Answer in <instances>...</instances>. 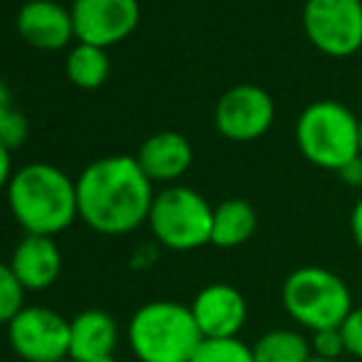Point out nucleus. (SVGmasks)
I'll return each mask as SVG.
<instances>
[{"mask_svg": "<svg viewBox=\"0 0 362 362\" xmlns=\"http://www.w3.org/2000/svg\"><path fill=\"white\" fill-rule=\"evenodd\" d=\"M310 362H340V360H318V358H313Z\"/></svg>", "mask_w": 362, "mask_h": 362, "instance_id": "obj_29", "label": "nucleus"}, {"mask_svg": "<svg viewBox=\"0 0 362 362\" xmlns=\"http://www.w3.org/2000/svg\"><path fill=\"white\" fill-rule=\"evenodd\" d=\"M257 227L259 215L252 202L242 200V197H232V200H224L222 205L215 207L210 244L219 249H237L254 237Z\"/></svg>", "mask_w": 362, "mask_h": 362, "instance_id": "obj_16", "label": "nucleus"}, {"mask_svg": "<svg viewBox=\"0 0 362 362\" xmlns=\"http://www.w3.org/2000/svg\"><path fill=\"white\" fill-rule=\"evenodd\" d=\"M303 30L313 47L330 57H350L362 47L360 0H305Z\"/></svg>", "mask_w": 362, "mask_h": 362, "instance_id": "obj_7", "label": "nucleus"}, {"mask_svg": "<svg viewBox=\"0 0 362 362\" xmlns=\"http://www.w3.org/2000/svg\"><path fill=\"white\" fill-rule=\"evenodd\" d=\"M281 303L291 318L310 333L340 328L355 308L348 284L335 272L313 264L288 274L281 286Z\"/></svg>", "mask_w": 362, "mask_h": 362, "instance_id": "obj_5", "label": "nucleus"}, {"mask_svg": "<svg viewBox=\"0 0 362 362\" xmlns=\"http://www.w3.org/2000/svg\"><path fill=\"white\" fill-rule=\"evenodd\" d=\"M190 362H254V353L252 345L239 338L202 340Z\"/></svg>", "mask_w": 362, "mask_h": 362, "instance_id": "obj_19", "label": "nucleus"}, {"mask_svg": "<svg viewBox=\"0 0 362 362\" xmlns=\"http://www.w3.org/2000/svg\"><path fill=\"white\" fill-rule=\"evenodd\" d=\"M8 205L25 232L42 237H54L79 217L76 182L49 163H30L15 173Z\"/></svg>", "mask_w": 362, "mask_h": 362, "instance_id": "obj_2", "label": "nucleus"}, {"mask_svg": "<svg viewBox=\"0 0 362 362\" xmlns=\"http://www.w3.org/2000/svg\"><path fill=\"white\" fill-rule=\"evenodd\" d=\"M276 106L267 89L257 84H237L219 96L215 106V129L234 144L257 141L272 129Z\"/></svg>", "mask_w": 362, "mask_h": 362, "instance_id": "obj_8", "label": "nucleus"}, {"mask_svg": "<svg viewBox=\"0 0 362 362\" xmlns=\"http://www.w3.org/2000/svg\"><path fill=\"white\" fill-rule=\"evenodd\" d=\"M360 156H362V119H360Z\"/></svg>", "mask_w": 362, "mask_h": 362, "instance_id": "obj_28", "label": "nucleus"}, {"mask_svg": "<svg viewBox=\"0 0 362 362\" xmlns=\"http://www.w3.org/2000/svg\"><path fill=\"white\" fill-rule=\"evenodd\" d=\"M10 269L20 279L25 291H45L57 281L59 269H62V254L52 237L25 234L23 242L15 247Z\"/></svg>", "mask_w": 362, "mask_h": 362, "instance_id": "obj_13", "label": "nucleus"}, {"mask_svg": "<svg viewBox=\"0 0 362 362\" xmlns=\"http://www.w3.org/2000/svg\"><path fill=\"white\" fill-rule=\"evenodd\" d=\"M59 362H74V360H69V358H67V360H59Z\"/></svg>", "mask_w": 362, "mask_h": 362, "instance_id": "obj_30", "label": "nucleus"}, {"mask_svg": "<svg viewBox=\"0 0 362 362\" xmlns=\"http://www.w3.org/2000/svg\"><path fill=\"white\" fill-rule=\"evenodd\" d=\"M74 37L94 47H111L126 40L141 20L139 0H74L72 8Z\"/></svg>", "mask_w": 362, "mask_h": 362, "instance_id": "obj_10", "label": "nucleus"}, {"mask_svg": "<svg viewBox=\"0 0 362 362\" xmlns=\"http://www.w3.org/2000/svg\"><path fill=\"white\" fill-rule=\"evenodd\" d=\"M338 175H340V180L348 182V185H353V187L362 185V156H358L355 160H350L345 168H340Z\"/></svg>", "mask_w": 362, "mask_h": 362, "instance_id": "obj_24", "label": "nucleus"}, {"mask_svg": "<svg viewBox=\"0 0 362 362\" xmlns=\"http://www.w3.org/2000/svg\"><path fill=\"white\" fill-rule=\"evenodd\" d=\"M310 350L318 360H340L345 353V340L340 328H325L318 333H310Z\"/></svg>", "mask_w": 362, "mask_h": 362, "instance_id": "obj_21", "label": "nucleus"}, {"mask_svg": "<svg viewBox=\"0 0 362 362\" xmlns=\"http://www.w3.org/2000/svg\"><path fill=\"white\" fill-rule=\"evenodd\" d=\"M23 300H25V286L15 276L10 264H0V323L8 325L25 308Z\"/></svg>", "mask_w": 362, "mask_h": 362, "instance_id": "obj_20", "label": "nucleus"}, {"mask_svg": "<svg viewBox=\"0 0 362 362\" xmlns=\"http://www.w3.org/2000/svg\"><path fill=\"white\" fill-rule=\"evenodd\" d=\"M67 76L79 89H96L111 74V59L106 49L94 47V45L79 42L72 52L67 54Z\"/></svg>", "mask_w": 362, "mask_h": 362, "instance_id": "obj_18", "label": "nucleus"}, {"mask_svg": "<svg viewBox=\"0 0 362 362\" xmlns=\"http://www.w3.org/2000/svg\"><path fill=\"white\" fill-rule=\"evenodd\" d=\"M136 160L151 182H173L192 165V146L182 134L160 131L141 146Z\"/></svg>", "mask_w": 362, "mask_h": 362, "instance_id": "obj_14", "label": "nucleus"}, {"mask_svg": "<svg viewBox=\"0 0 362 362\" xmlns=\"http://www.w3.org/2000/svg\"><path fill=\"white\" fill-rule=\"evenodd\" d=\"M13 350L28 362H59L69 358V320L42 305L23 308L8 323Z\"/></svg>", "mask_w": 362, "mask_h": 362, "instance_id": "obj_9", "label": "nucleus"}, {"mask_svg": "<svg viewBox=\"0 0 362 362\" xmlns=\"http://www.w3.org/2000/svg\"><path fill=\"white\" fill-rule=\"evenodd\" d=\"M202 340L190 305L175 300L141 305L129 325L131 350L141 362H190Z\"/></svg>", "mask_w": 362, "mask_h": 362, "instance_id": "obj_3", "label": "nucleus"}, {"mask_svg": "<svg viewBox=\"0 0 362 362\" xmlns=\"http://www.w3.org/2000/svg\"><path fill=\"white\" fill-rule=\"evenodd\" d=\"M25 139H28V119L20 111L13 109L3 119V124H0V144L8 151H13V148L23 146Z\"/></svg>", "mask_w": 362, "mask_h": 362, "instance_id": "obj_22", "label": "nucleus"}, {"mask_svg": "<svg viewBox=\"0 0 362 362\" xmlns=\"http://www.w3.org/2000/svg\"><path fill=\"white\" fill-rule=\"evenodd\" d=\"M215 207L192 187L173 185L153 197L151 224L156 239L173 252H192L212 242Z\"/></svg>", "mask_w": 362, "mask_h": 362, "instance_id": "obj_6", "label": "nucleus"}, {"mask_svg": "<svg viewBox=\"0 0 362 362\" xmlns=\"http://www.w3.org/2000/svg\"><path fill=\"white\" fill-rule=\"evenodd\" d=\"M254 362H310L313 350H310V338H305L298 330L276 328L264 333L257 343L252 345Z\"/></svg>", "mask_w": 362, "mask_h": 362, "instance_id": "obj_17", "label": "nucleus"}, {"mask_svg": "<svg viewBox=\"0 0 362 362\" xmlns=\"http://www.w3.org/2000/svg\"><path fill=\"white\" fill-rule=\"evenodd\" d=\"M192 318L205 340L239 338L247 323V298L232 284H210L195 296L190 305Z\"/></svg>", "mask_w": 362, "mask_h": 362, "instance_id": "obj_11", "label": "nucleus"}, {"mask_svg": "<svg viewBox=\"0 0 362 362\" xmlns=\"http://www.w3.org/2000/svg\"><path fill=\"white\" fill-rule=\"evenodd\" d=\"M153 182L134 156L94 160L76 177L79 217L101 234H129L148 222Z\"/></svg>", "mask_w": 362, "mask_h": 362, "instance_id": "obj_1", "label": "nucleus"}, {"mask_svg": "<svg viewBox=\"0 0 362 362\" xmlns=\"http://www.w3.org/2000/svg\"><path fill=\"white\" fill-rule=\"evenodd\" d=\"M350 234H353V242L362 252V197L355 202L353 212H350Z\"/></svg>", "mask_w": 362, "mask_h": 362, "instance_id": "obj_25", "label": "nucleus"}, {"mask_svg": "<svg viewBox=\"0 0 362 362\" xmlns=\"http://www.w3.org/2000/svg\"><path fill=\"white\" fill-rule=\"evenodd\" d=\"M18 33L37 49H62L72 42V13L54 0H28L18 13Z\"/></svg>", "mask_w": 362, "mask_h": 362, "instance_id": "obj_12", "label": "nucleus"}, {"mask_svg": "<svg viewBox=\"0 0 362 362\" xmlns=\"http://www.w3.org/2000/svg\"><path fill=\"white\" fill-rule=\"evenodd\" d=\"M13 111V101H10V91L8 86H5V81L0 79V124H3L5 116Z\"/></svg>", "mask_w": 362, "mask_h": 362, "instance_id": "obj_27", "label": "nucleus"}, {"mask_svg": "<svg viewBox=\"0 0 362 362\" xmlns=\"http://www.w3.org/2000/svg\"><path fill=\"white\" fill-rule=\"evenodd\" d=\"M340 333L345 340V353L362 360V305L350 310L345 323L340 325Z\"/></svg>", "mask_w": 362, "mask_h": 362, "instance_id": "obj_23", "label": "nucleus"}, {"mask_svg": "<svg viewBox=\"0 0 362 362\" xmlns=\"http://www.w3.org/2000/svg\"><path fill=\"white\" fill-rule=\"evenodd\" d=\"M13 180V163H10V151L0 144V190L10 185Z\"/></svg>", "mask_w": 362, "mask_h": 362, "instance_id": "obj_26", "label": "nucleus"}, {"mask_svg": "<svg viewBox=\"0 0 362 362\" xmlns=\"http://www.w3.org/2000/svg\"><path fill=\"white\" fill-rule=\"evenodd\" d=\"M119 343L116 320L104 310H84L69 320V360L101 362L114 358Z\"/></svg>", "mask_w": 362, "mask_h": 362, "instance_id": "obj_15", "label": "nucleus"}, {"mask_svg": "<svg viewBox=\"0 0 362 362\" xmlns=\"http://www.w3.org/2000/svg\"><path fill=\"white\" fill-rule=\"evenodd\" d=\"M360 3H362V0H360Z\"/></svg>", "mask_w": 362, "mask_h": 362, "instance_id": "obj_31", "label": "nucleus"}, {"mask_svg": "<svg viewBox=\"0 0 362 362\" xmlns=\"http://www.w3.org/2000/svg\"><path fill=\"white\" fill-rule=\"evenodd\" d=\"M296 144L315 168L338 173L360 156V119L340 101H313L296 121Z\"/></svg>", "mask_w": 362, "mask_h": 362, "instance_id": "obj_4", "label": "nucleus"}]
</instances>
